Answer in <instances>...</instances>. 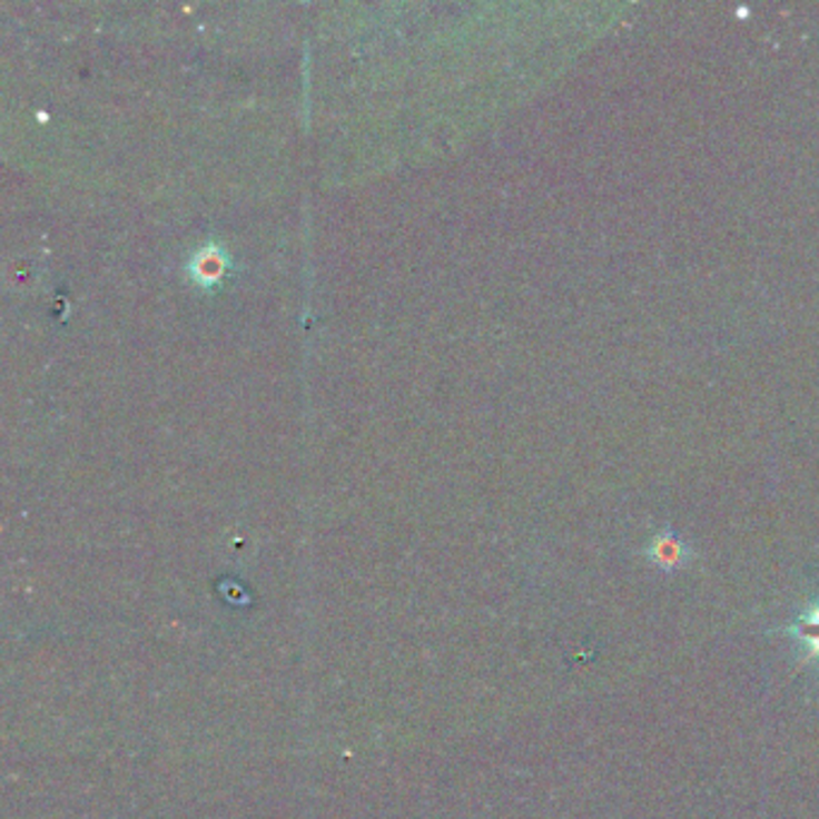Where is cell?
Segmentation results:
<instances>
[{"mask_svg": "<svg viewBox=\"0 0 819 819\" xmlns=\"http://www.w3.org/2000/svg\"><path fill=\"white\" fill-rule=\"evenodd\" d=\"M685 555H688L685 545L680 543L678 536L669 534V531L651 539L649 549H647V557L651 560V563L659 565V568H665V570L680 568L682 563H685Z\"/></svg>", "mask_w": 819, "mask_h": 819, "instance_id": "1", "label": "cell"}, {"mask_svg": "<svg viewBox=\"0 0 819 819\" xmlns=\"http://www.w3.org/2000/svg\"><path fill=\"white\" fill-rule=\"evenodd\" d=\"M808 651V659L819 663V603L798 615L796 623L786 630Z\"/></svg>", "mask_w": 819, "mask_h": 819, "instance_id": "2", "label": "cell"}]
</instances>
